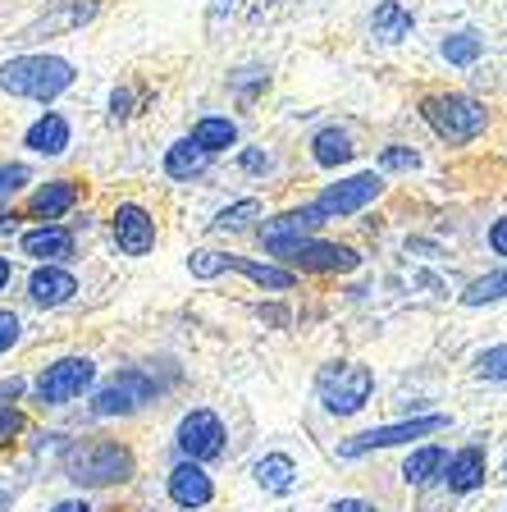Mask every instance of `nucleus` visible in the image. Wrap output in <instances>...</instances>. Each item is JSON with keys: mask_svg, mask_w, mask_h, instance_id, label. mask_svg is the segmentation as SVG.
<instances>
[{"mask_svg": "<svg viewBox=\"0 0 507 512\" xmlns=\"http://www.w3.org/2000/svg\"><path fill=\"white\" fill-rule=\"evenodd\" d=\"M138 471L133 448L119 444V439H83L64 453V476L83 485V490H101V485H119Z\"/></svg>", "mask_w": 507, "mask_h": 512, "instance_id": "1", "label": "nucleus"}, {"mask_svg": "<svg viewBox=\"0 0 507 512\" xmlns=\"http://www.w3.org/2000/svg\"><path fill=\"white\" fill-rule=\"evenodd\" d=\"M74 87V64L64 55H14L0 64V92L28 96V101H55Z\"/></svg>", "mask_w": 507, "mask_h": 512, "instance_id": "2", "label": "nucleus"}, {"mask_svg": "<svg viewBox=\"0 0 507 512\" xmlns=\"http://www.w3.org/2000/svg\"><path fill=\"white\" fill-rule=\"evenodd\" d=\"M270 256L284 261V270L293 275H348V270L361 266L357 247L348 243H320V238L302 234V238H279V243H265Z\"/></svg>", "mask_w": 507, "mask_h": 512, "instance_id": "3", "label": "nucleus"}, {"mask_svg": "<svg viewBox=\"0 0 507 512\" xmlns=\"http://www.w3.org/2000/svg\"><path fill=\"white\" fill-rule=\"evenodd\" d=\"M421 115H425V124H430L444 142H453V147L476 142L480 133H485V124H489L485 106H480L476 96H466V92H434V96H425Z\"/></svg>", "mask_w": 507, "mask_h": 512, "instance_id": "4", "label": "nucleus"}, {"mask_svg": "<svg viewBox=\"0 0 507 512\" xmlns=\"http://www.w3.org/2000/svg\"><path fill=\"white\" fill-rule=\"evenodd\" d=\"M375 394V375L361 362H329L325 371L316 375V398L325 403L329 416H352L370 403Z\"/></svg>", "mask_w": 507, "mask_h": 512, "instance_id": "5", "label": "nucleus"}, {"mask_svg": "<svg viewBox=\"0 0 507 512\" xmlns=\"http://www.w3.org/2000/svg\"><path fill=\"white\" fill-rule=\"evenodd\" d=\"M188 270L197 279H215V275H224V270H238V275H247L256 288H270V293H288V288L297 284L293 270L265 266V261H247V256H233V252H192Z\"/></svg>", "mask_w": 507, "mask_h": 512, "instance_id": "6", "label": "nucleus"}, {"mask_svg": "<svg viewBox=\"0 0 507 512\" xmlns=\"http://www.w3.org/2000/svg\"><path fill=\"white\" fill-rule=\"evenodd\" d=\"M96 380V362L92 357H60L51 362L42 375H37V403L42 407H69L74 398H83Z\"/></svg>", "mask_w": 507, "mask_h": 512, "instance_id": "7", "label": "nucleus"}, {"mask_svg": "<svg viewBox=\"0 0 507 512\" xmlns=\"http://www.w3.org/2000/svg\"><path fill=\"white\" fill-rule=\"evenodd\" d=\"M380 192H384V174L380 170L352 174V179H343V183H329L316 202H311V215H316L320 224H325V220H343V215L366 211Z\"/></svg>", "mask_w": 507, "mask_h": 512, "instance_id": "8", "label": "nucleus"}, {"mask_svg": "<svg viewBox=\"0 0 507 512\" xmlns=\"http://www.w3.org/2000/svg\"><path fill=\"white\" fill-rule=\"evenodd\" d=\"M439 430H448L444 412L393 421V426H375V430H366V435L343 439V444H338V458H361V453H375V448H398V444H407V439H425V435H439Z\"/></svg>", "mask_w": 507, "mask_h": 512, "instance_id": "9", "label": "nucleus"}, {"mask_svg": "<svg viewBox=\"0 0 507 512\" xmlns=\"http://www.w3.org/2000/svg\"><path fill=\"white\" fill-rule=\"evenodd\" d=\"M179 453L188 462H211L224 453V421L211 407H192L179 421Z\"/></svg>", "mask_w": 507, "mask_h": 512, "instance_id": "10", "label": "nucleus"}, {"mask_svg": "<svg viewBox=\"0 0 507 512\" xmlns=\"http://www.w3.org/2000/svg\"><path fill=\"white\" fill-rule=\"evenodd\" d=\"M151 394H156L151 375L124 371V375H115L110 384H101V389H96L92 412H96V416H128V412H138L142 403H151Z\"/></svg>", "mask_w": 507, "mask_h": 512, "instance_id": "11", "label": "nucleus"}, {"mask_svg": "<svg viewBox=\"0 0 507 512\" xmlns=\"http://www.w3.org/2000/svg\"><path fill=\"white\" fill-rule=\"evenodd\" d=\"M110 234H115V247L124 256H147L156 247V220H151L147 206L124 202L110 215Z\"/></svg>", "mask_w": 507, "mask_h": 512, "instance_id": "12", "label": "nucleus"}, {"mask_svg": "<svg viewBox=\"0 0 507 512\" xmlns=\"http://www.w3.org/2000/svg\"><path fill=\"white\" fill-rule=\"evenodd\" d=\"M169 499H174V508H183V512L206 508V503L215 499V485H211V476H206V467L183 458L179 467L169 471Z\"/></svg>", "mask_w": 507, "mask_h": 512, "instance_id": "13", "label": "nucleus"}, {"mask_svg": "<svg viewBox=\"0 0 507 512\" xmlns=\"http://www.w3.org/2000/svg\"><path fill=\"white\" fill-rule=\"evenodd\" d=\"M23 256L42 261V266H60L74 256V234L60 229V224H42V229H28L23 234Z\"/></svg>", "mask_w": 507, "mask_h": 512, "instance_id": "14", "label": "nucleus"}, {"mask_svg": "<svg viewBox=\"0 0 507 512\" xmlns=\"http://www.w3.org/2000/svg\"><path fill=\"white\" fill-rule=\"evenodd\" d=\"M69 142H74V128H69V119H64L60 110H46V115L23 133V147L37 151V156H64Z\"/></svg>", "mask_w": 507, "mask_h": 512, "instance_id": "15", "label": "nucleus"}, {"mask_svg": "<svg viewBox=\"0 0 507 512\" xmlns=\"http://www.w3.org/2000/svg\"><path fill=\"white\" fill-rule=\"evenodd\" d=\"M74 293H78V279L64 266H37L28 279V298L37 302V307H64Z\"/></svg>", "mask_w": 507, "mask_h": 512, "instance_id": "16", "label": "nucleus"}, {"mask_svg": "<svg viewBox=\"0 0 507 512\" xmlns=\"http://www.w3.org/2000/svg\"><path fill=\"white\" fill-rule=\"evenodd\" d=\"M412 28H416V19H412V10H407L402 0H380V5H375V14H370V37H375V42H384V46L407 42V37H412Z\"/></svg>", "mask_w": 507, "mask_h": 512, "instance_id": "17", "label": "nucleus"}, {"mask_svg": "<svg viewBox=\"0 0 507 512\" xmlns=\"http://www.w3.org/2000/svg\"><path fill=\"white\" fill-rule=\"evenodd\" d=\"M78 197H83V192H78V183L74 179H51V183H42V188L32 192V202H28V211L37 215V220H60V215H69L78 206Z\"/></svg>", "mask_w": 507, "mask_h": 512, "instance_id": "18", "label": "nucleus"}, {"mask_svg": "<svg viewBox=\"0 0 507 512\" xmlns=\"http://www.w3.org/2000/svg\"><path fill=\"white\" fill-rule=\"evenodd\" d=\"M485 448H462V453H453V458L444 462V480H448V490H457V494H471V490H480L485 485Z\"/></svg>", "mask_w": 507, "mask_h": 512, "instance_id": "19", "label": "nucleus"}, {"mask_svg": "<svg viewBox=\"0 0 507 512\" xmlns=\"http://www.w3.org/2000/svg\"><path fill=\"white\" fill-rule=\"evenodd\" d=\"M252 476H256V485H261V490L288 494L297 485V462L288 458V453H265V458L252 467Z\"/></svg>", "mask_w": 507, "mask_h": 512, "instance_id": "20", "label": "nucleus"}, {"mask_svg": "<svg viewBox=\"0 0 507 512\" xmlns=\"http://www.w3.org/2000/svg\"><path fill=\"white\" fill-rule=\"evenodd\" d=\"M311 156H316L320 170H338V165H348L357 156V147H352V138L343 128H320L316 138H311Z\"/></svg>", "mask_w": 507, "mask_h": 512, "instance_id": "21", "label": "nucleus"}, {"mask_svg": "<svg viewBox=\"0 0 507 512\" xmlns=\"http://www.w3.org/2000/svg\"><path fill=\"white\" fill-rule=\"evenodd\" d=\"M192 142H197L206 156H215V151H229L233 142H238V124L224 115H201L197 124H192Z\"/></svg>", "mask_w": 507, "mask_h": 512, "instance_id": "22", "label": "nucleus"}, {"mask_svg": "<svg viewBox=\"0 0 507 512\" xmlns=\"http://www.w3.org/2000/svg\"><path fill=\"white\" fill-rule=\"evenodd\" d=\"M444 462H448V453L439 444H421L402 462V480H407V485H430V480L444 471Z\"/></svg>", "mask_w": 507, "mask_h": 512, "instance_id": "23", "label": "nucleus"}, {"mask_svg": "<svg viewBox=\"0 0 507 512\" xmlns=\"http://www.w3.org/2000/svg\"><path fill=\"white\" fill-rule=\"evenodd\" d=\"M206 151L197 147L192 138H183V142H174V147L165 151V174L169 179H179V183H188V179H197L201 170H206Z\"/></svg>", "mask_w": 507, "mask_h": 512, "instance_id": "24", "label": "nucleus"}, {"mask_svg": "<svg viewBox=\"0 0 507 512\" xmlns=\"http://www.w3.org/2000/svg\"><path fill=\"white\" fill-rule=\"evenodd\" d=\"M316 215H311V206H302V211H288L279 215V220H265L261 224V243H279V238H302L316 229Z\"/></svg>", "mask_w": 507, "mask_h": 512, "instance_id": "25", "label": "nucleus"}, {"mask_svg": "<svg viewBox=\"0 0 507 512\" xmlns=\"http://www.w3.org/2000/svg\"><path fill=\"white\" fill-rule=\"evenodd\" d=\"M507 298V266L494 270V275H480L476 284H466L462 302L466 307H485V302H503Z\"/></svg>", "mask_w": 507, "mask_h": 512, "instance_id": "26", "label": "nucleus"}, {"mask_svg": "<svg viewBox=\"0 0 507 512\" xmlns=\"http://www.w3.org/2000/svg\"><path fill=\"white\" fill-rule=\"evenodd\" d=\"M480 51H485V46H480V37L476 32H453V37H444V46H439V55H444L448 64H476L480 60Z\"/></svg>", "mask_w": 507, "mask_h": 512, "instance_id": "27", "label": "nucleus"}, {"mask_svg": "<svg viewBox=\"0 0 507 512\" xmlns=\"http://www.w3.org/2000/svg\"><path fill=\"white\" fill-rule=\"evenodd\" d=\"M252 220H261V202H256V197H243V202L224 206L211 224H215V229H247Z\"/></svg>", "mask_w": 507, "mask_h": 512, "instance_id": "28", "label": "nucleus"}, {"mask_svg": "<svg viewBox=\"0 0 507 512\" xmlns=\"http://www.w3.org/2000/svg\"><path fill=\"white\" fill-rule=\"evenodd\" d=\"M476 375H480V380H507V343L480 352V357H476Z\"/></svg>", "mask_w": 507, "mask_h": 512, "instance_id": "29", "label": "nucleus"}, {"mask_svg": "<svg viewBox=\"0 0 507 512\" xmlns=\"http://www.w3.org/2000/svg\"><path fill=\"white\" fill-rule=\"evenodd\" d=\"M421 165V156H416L412 147H384L380 151V170H416Z\"/></svg>", "mask_w": 507, "mask_h": 512, "instance_id": "30", "label": "nucleus"}, {"mask_svg": "<svg viewBox=\"0 0 507 512\" xmlns=\"http://www.w3.org/2000/svg\"><path fill=\"white\" fill-rule=\"evenodd\" d=\"M32 174H28V165H0V202H10L14 192L28 183Z\"/></svg>", "mask_w": 507, "mask_h": 512, "instance_id": "31", "label": "nucleus"}, {"mask_svg": "<svg viewBox=\"0 0 507 512\" xmlns=\"http://www.w3.org/2000/svg\"><path fill=\"white\" fill-rule=\"evenodd\" d=\"M19 334H23V320L14 311H0V352H10L19 343Z\"/></svg>", "mask_w": 507, "mask_h": 512, "instance_id": "32", "label": "nucleus"}, {"mask_svg": "<svg viewBox=\"0 0 507 512\" xmlns=\"http://www.w3.org/2000/svg\"><path fill=\"white\" fill-rule=\"evenodd\" d=\"M19 430H23V412L14 403H5V407H0V444H10Z\"/></svg>", "mask_w": 507, "mask_h": 512, "instance_id": "33", "label": "nucleus"}, {"mask_svg": "<svg viewBox=\"0 0 507 512\" xmlns=\"http://www.w3.org/2000/svg\"><path fill=\"white\" fill-rule=\"evenodd\" d=\"M243 170H247V174L275 170V156H270V151H261V147H252V151H243Z\"/></svg>", "mask_w": 507, "mask_h": 512, "instance_id": "34", "label": "nucleus"}, {"mask_svg": "<svg viewBox=\"0 0 507 512\" xmlns=\"http://www.w3.org/2000/svg\"><path fill=\"white\" fill-rule=\"evenodd\" d=\"M489 247H494L498 256H507V215H503V220L489 224Z\"/></svg>", "mask_w": 507, "mask_h": 512, "instance_id": "35", "label": "nucleus"}, {"mask_svg": "<svg viewBox=\"0 0 507 512\" xmlns=\"http://www.w3.org/2000/svg\"><path fill=\"white\" fill-rule=\"evenodd\" d=\"M329 512H380L375 503H366V499H334L329 503Z\"/></svg>", "mask_w": 507, "mask_h": 512, "instance_id": "36", "label": "nucleus"}, {"mask_svg": "<svg viewBox=\"0 0 507 512\" xmlns=\"http://www.w3.org/2000/svg\"><path fill=\"white\" fill-rule=\"evenodd\" d=\"M19 394H23V380H0V407L19 403Z\"/></svg>", "mask_w": 507, "mask_h": 512, "instance_id": "37", "label": "nucleus"}, {"mask_svg": "<svg viewBox=\"0 0 507 512\" xmlns=\"http://www.w3.org/2000/svg\"><path fill=\"white\" fill-rule=\"evenodd\" d=\"M51 512H92V503L87 499H64V503H55Z\"/></svg>", "mask_w": 507, "mask_h": 512, "instance_id": "38", "label": "nucleus"}, {"mask_svg": "<svg viewBox=\"0 0 507 512\" xmlns=\"http://www.w3.org/2000/svg\"><path fill=\"white\" fill-rule=\"evenodd\" d=\"M14 229H19V215L0 206V234H14Z\"/></svg>", "mask_w": 507, "mask_h": 512, "instance_id": "39", "label": "nucleus"}, {"mask_svg": "<svg viewBox=\"0 0 507 512\" xmlns=\"http://www.w3.org/2000/svg\"><path fill=\"white\" fill-rule=\"evenodd\" d=\"M10 275H14V270H10V256H0V288L10 284Z\"/></svg>", "mask_w": 507, "mask_h": 512, "instance_id": "40", "label": "nucleus"}, {"mask_svg": "<svg viewBox=\"0 0 507 512\" xmlns=\"http://www.w3.org/2000/svg\"><path fill=\"white\" fill-rule=\"evenodd\" d=\"M10 499H14V494H10V490H0V512H5V503H10Z\"/></svg>", "mask_w": 507, "mask_h": 512, "instance_id": "41", "label": "nucleus"}]
</instances>
